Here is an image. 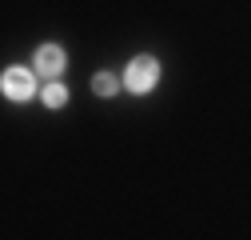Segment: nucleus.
<instances>
[{
  "label": "nucleus",
  "mask_w": 251,
  "mask_h": 240,
  "mask_svg": "<svg viewBox=\"0 0 251 240\" xmlns=\"http://www.w3.org/2000/svg\"><path fill=\"white\" fill-rule=\"evenodd\" d=\"M155 80H160V60H155V56H136L128 64V72H124L128 92H148Z\"/></svg>",
  "instance_id": "1"
},
{
  "label": "nucleus",
  "mask_w": 251,
  "mask_h": 240,
  "mask_svg": "<svg viewBox=\"0 0 251 240\" xmlns=\"http://www.w3.org/2000/svg\"><path fill=\"white\" fill-rule=\"evenodd\" d=\"M0 88H4L8 100H28L36 92V76L24 72V68H4V80H0Z\"/></svg>",
  "instance_id": "2"
},
{
  "label": "nucleus",
  "mask_w": 251,
  "mask_h": 240,
  "mask_svg": "<svg viewBox=\"0 0 251 240\" xmlns=\"http://www.w3.org/2000/svg\"><path fill=\"white\" fill-rule=\"evenodd\" d=\"M64 64H68L64 48H56V44H44V48H36V72H44V76H56V72H64Z\"/></svg>",
  "instance_id": "3"
},
{
  "label": "nucleus",
  "mask_w": 251,
  "mask_h": 240,
  "mask_svg": "<svg viewBox=\"0 0 251 240\" xmlns=\"http://www.w3.org/2000/svg\"><path fill=\"white\" fill-rule=\"evenodd\" d=\"M40 96H44V104H48V108H60V104L68 100V88H64V84H60V80L52 76V80L44 84V92H40Z\"/></svg>",
  "instance_id": "4"
},
{
  "label": "nucleus",
  "mask_w": 251,
  "mask_h": 240,
  "mask_svg": "<svg viewBox=\"0 0 251 240\" xmlns=\"http://www.w3.org/2000/svg\"><path fill=\"white\" fill-rule=\"evenodd\" d=\"M116 88H120V80L112 72H96V80H92V92H96V96H112Z\"/></svg>",
  "instance_id": "5"
}]
</instances>
